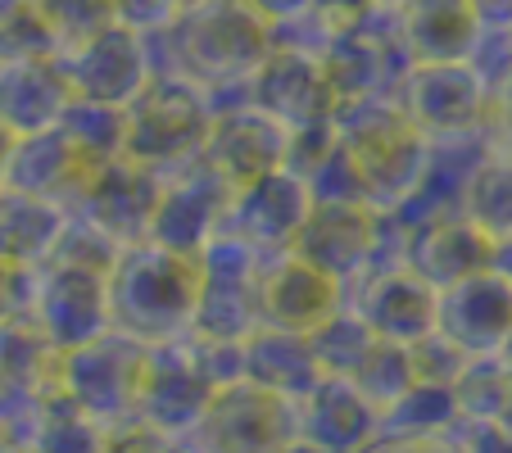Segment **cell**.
<instances>
[{"mask_svg": "<svg viewBox=\"0 0 512 453\" xmlns=\"http://www.w3.org/2000/svg\"><path fill=\"white\" fill-rule=\"evenodd\" d=\"M177 55V73L195 87L223 78H245L277 46V32L245 5V0H195L168 28Z\"/></svg>", "mask_w": 512, "mask_h": 453, "instance_id": "cell-1", "label": "cell"}, {"mask_svg": "<svg viewBox=\"0 0 512 453\" xmlns=\"http://www.w3.org/2000/svg\"><path fill=\"white\" fill-rule=\"evenodd\" d=\"M204 272L191 254L168 250V245H141L109 268V313L132 331H173L200 309Z\"/></svg>", "mask_w": 512, "mask_h": 453, "instance_id": "cell-2", "label": "cell"}, {"mask_svg": "<svg viewBox=\"0 0 512 453\" xmlns=\"http://www.w3.org/2000/svg\"><path fill=\"white\" fill-rule=\"evenodd\" d=\"M345 109L358 114V123L340 132L349 168H354V186L377 204H390L422 173V127L399 109L381 105L377 96L354 100Z\"/></svg>", "mask_w": 512, "mask_h": 453, "instance_id": "cell-3", "label": "cell"}, {"mask_svg": "<svg viewBox=\"0 0 512 453\" xmlns=\"http://www.w3.org/2000/svg\"><path fill=\"white\" fill-rule=\"evenodd\" d=\"M127 114V159L145 168L177 164L209 141V105L191 78H150V87L123 109Z\"/></svg>", "mask_w": 512, "mask_h": 453, "instance_id": "cell-4", "label": "cell"}, {"mask_svg": "<svg viewBox=\"0 0 512 453\" xmlns=\"http://www.w3.org/2000/svg\"><path fill=\"white\" fill-rule=\"evenodd\" d=\"M254 105L263 114H272L290 136L304 127L331 123L340 109L336 91L327 82L318 50H300V46H272V55L254 68Z\"/></svg>", "mask_w": 512, "mask_h": 453, "instance_id": "cell-5", "label": "cell"}, {"mask_svg": "<svg viewBox=\"0 0 512 453\" xmlns=\"http://www.w3.org/2000/svg\"><path fill=\"white\" fill-rule=\"evenodd\" d=\"M64 73L78 100L127 109L145 87H150V59H145V37L123 23L87 37L82 46L64 50Z\"/></svg>", "mask_w": 512, "mask_h": 453, "instance_id": "cell-6", "label": "cell"}, {"mask_svg": "<svg viewBox=\"0 0 512 453\" xmlns=\"http://www.w3.org/2000/svg\"><path fill=\"white\" fill-rule=\"evenodd\" d=\"M204 150H209L213 173L223 177L232 191H245V186L281 173V164L290 155V132L272 114H263L259 105H250L213 118Z\"/></svg>", "mask_w": 512, "mask_h": 453, "instance_id": "cell-7", "label": "cell"}, {"mask_svg": "<svg viewBox=\"0 0 512 453\" xmlns=\"http://www.w3.org/2000/svg\"><path fill=\"white\" fill-rule=\"evenodd\" d=\"M254 304L281 331H322L336 318V277L304 254H286L277 268L254 281Z\"/></svg>", "mask_w": 512, "mask_h": 453, "instance_id": "cell-8", "label": "cell"}, {"mask_svg": "<svg viewBox=\"0 0 512 453\" xmlns=\"http://www.w3.org/2000/svg\"><path fill=\"white\" fill-rule=\"evenodd\" d=\"M485 109V78L467 59L413 64L408 73V118L422 132H458Z\"/></svg>", "mask_w": 512, "mask_h": 453, "instance_id": "cell-9", "label": "cell"}, {"mask_svg": "<svg viewBox=\"0 0 512 453\" xmlns=\"http://www.w3.org/2000/svg\"><path fill=\"white\" fill-rule=\"evenodd\" d=\"M399 37L413 64H454L472 55L481 23L467 0H413L399 14Z\"/></svg>", "mask_w": 512, "mask_h": 453, "instance_id": "cell-10", "label": "cell"}, {"mask_svg": "<svg viewBox=\"0 0 512 453\" xmlns=\"http://www.w3.org/2000/svg\"><path fill=\"white\" fill-rule=\"evenodd\" d=\"M494 259V241L476 227L472 218L467 222H445V227H431V232L417 241L413 250V268L426 286H458V281L485 272V263Z\"/></svg>", "mask_w": 512, "mask_h": 453, "instance_id": "cell-11", "label": "cell"}, {"mask_svg": "<svg viewBox=\"0 0 512 453\" xmlns=\"http://www.w3.org/2000/svg\"><path fill=\"white\" fill-rule=\"evenodd\" d=\"M236 213L245 218V241H295L309 222L313 204L295 177L272 173L263 182L245 186Z\"/></svg>", "mask_w": 512, "mask_h": 453, "instance_id": "cell-12", "label": "cell"}, {"mask_svg": "<svg viewBox=\"0 0 512 453\" xmlns=\"http://www.w3.org/2000/svg\"><path fill=\"white\" fill-rule=\"evenodd\" d=\"M41 14L55 28V41L64 50L82 46L87 37L114 28L118 23V0H41Z\"/></svg>", "mask_w": 512, "mask_h": 453, "instance_id": "cell-13", "label": "cell"}, {"mask_svg": "<svg viewBox=\"0 0 512 453\" xmlns=\"http://www.w3.org/2000/svg\"><path fill=\"white\" fill-rule=\"evenodd\" d=\"M186 5H191V0H118V23L141 32V37H150V32L173 28L186 14Z\"/></svg>", "mask_w": 512, "mask_h": 453, "instance_id": "cell-14", "label": "cell"}, {"mask_svg": "<svg viewBox=\"0 0 512 453\" xmlns=\"http://www.w3.org/2000/svg\"><path fill=\"white\" fill-rule=\"evenodd\" d=\"M372 14H377V0H313L309 5V19L318 23L327 37L358 28V23H368Z\"/></svg>", "mask_w": 512, "mask_h": 453, "instance_id": "cell-15", "label": "cell"}, {"mask_svg": "<svg viewBox=\"0 0 512 453\" xmlns=\"http://www.w3.org/2000/svg\"><path fill=\"white\" fill-rule=\"evenodd\" d=\"M254 14H259L263 23H268L272 32L277 28H286V23H295V19H304L309 14V5L313 0H245Z\"/></svg>", "mask_w": 512, "mask_h": 453, "instance_id": "cell-16", "label": "cell"}, {"mask_svg": "<svg viewBox=\"0 0 512 453\" xmlns=\"http://www.w3.org/2000/svg\"><path fill=\"white\" fill-rule=\"evenodd\" d=\"M481 32H512V0H467Z\"/></svg>", "mask_w": 512, "mask_h": 453, "instance_id": "cell-17", "label": "cell"}, {"mask_svg": "<svg viewBox=\"0 0 512 453\" xmlns=\"http://www.w3.org/2000/svg\"><path fill=\"white\" fill-rule=\"evenodd\" d=\"M494 109H499V127H503V145H512V73L499 82L494 91Z\"/></svg>", "mask_w": 512, "mask_h": 453, "instance_id": "cell-18", "label": "cell"}, {"mask_svg": "<svg viewBox=\"0 0 512 453\" xmlns=\"http://www.w3.org/2000/svg\"><path fill=\"white\" fill-rule=\"evenodd\" d=\"M413 0H377V10H386V14H404Z\"/></svg>", "mask_w": 512, "mask_h": 453, "instance_id": "cell-19", "label": "cell"}]
</instances>
